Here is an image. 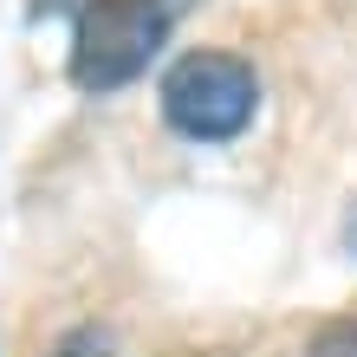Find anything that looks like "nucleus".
Wrapping results in <instances>:
<instances>
[{"mask_svg":"<svg viewBox=\"0 0 357 357\" xmlns=\"http://www.w3.org/2000/svg\"><path fill=\"white\" fill-rule=\"evenodd\" d=\"M344 234H351V254H357V208H351V227H344Z\"/></svg>","mask_w":357,"mask_h":357,"instance_id":"20e7f679","label":"nucleus"},{"mask_svg":"<svg viewBox=\"0 0 357 357\" xmlns=\"http://www.w3.org/2000/svg\"><path fill=\"white\" fill-rule=\"evenodd\" d=\"M305 357H357V319H338V325H325L319 338H312Z\"/></svg>","mask_w":357,"mask_h":357,"instance_id":"7ed1b4c3","label":"nucleus"},{"mask_svg":"<svg viewBox=\"0 0 357 357\" xmlns=\"http://www.w3.org/2000/svg\"><path fill=\"white\" fill-rule=\"evenodd\" d=\"M254 104H260V78L241 52H221V46H195L182 52L169 78H162V117L169 130L188 143H227L254 123Z\"/></svg>","mask_w":357,"mask_h":357,"instance_id":"f257e3e1","label":"nucleus"},{"mask_svg":"<svg viewBox=\"0 0 357 357\" xmlns=\"http://www.w3.org/2000/svg\"><path fill=\"white\" fill-rule=\"evenodd\" d=\"M169 39V7L162 0H85L72 26V85L85 91H117L150 66Z\"/></svg>","mask_w":357,"mask_h":357,"instance_id":"f03ea898","label":"nucleus"}]
</instances>
